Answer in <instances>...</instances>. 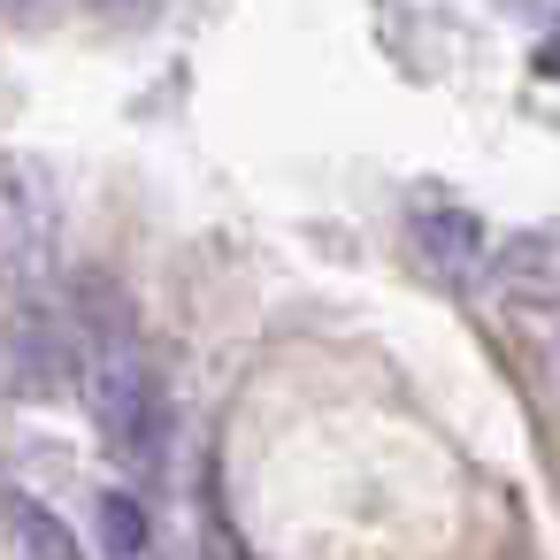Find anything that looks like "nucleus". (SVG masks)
Segmentation results:
<instances>
[{
  "instance_id": "7ed1b4c3",
  "label": "nucleus",
  "mask_w": 560,
  "mask_h": 560,
  "mask_svg": "<svg viewBox=\"0 0 560 560\" xmlns=\"http://www.w3.org/2000/svg\"><path fill=\"white\" fill-rule=\"evenodd\" d=\"M85 369H93V353H85V338L70 330L62 307L32 300V307H9V315H0V392H9V399L47 407V399H62Z\"/></svg>"
},
{
  "instance_id": "20e7f679",
  "label": "nucleus",
  "mask_w": 560,
  "mask_h": 560,
  "mask_svg": "<svg viewBox=\"0 0 560 560\" xmlns=\"http://www.w3.org/2000/svg\"><path fill=\"white\" fill-rule=\"evenodd\" d=\"M415 254L445 277V284H468L483 269V223L468 208H415Z\"/></svg>"
},
{
  "instance_id": "f257e3e1",
  "label": "nucleus",
  "mask_w": 560,
  "mask_h": 560,
  "mask_svg": "<svg viewBox=\"0 0 560 560\" xmlns=\"http://www.w3.org/2000/svg\"><path fill=\"white\" fill-rule=\"evenodd\" d=\"M85 407H93L101 453H108L131 483H162V468H170V384H162V369H154L131 338L93 346Z\"/></svg>"
},
{
  "instance_id": "423d86ee",
  "label": "nucleus",
  "mask_w": 560,
  "mask_h": 560,
  "mask_svg": "<svg viewBox=\"0 0 560 560\" xmlns=\"http://www.w3.org/2000/svg\"><path fill=\"white\" fill-rule=\"evenodd\" d=\"M93 529H101V552L108 560H139L147 552V506L131 499V491H101V506H93Z\"/></svg>"
},
{
  "instance_id": "f03ea898",
  "label": "nucleus",
  "mask_w": 560,
  "mask_h": 560,
  "mask_svg": "<svg viewBox=\"0 0 560 560\" xmlns=\"http://www.w3.org/2000/svg\"><path fill=\"white\" fill-rule=\"evenodd\" d=\"M55 246H62L55 170L32 154H0V292H16V307H32L47 292Z\"/></svg>"
},
{
  "instance_id": "39448f33",
  "label": "nucleus",
  "mask_w": 560,
  "mask_h": 560,
  "mask_svg": "<svg viewBox=\"0 0 560 560\" xmlns=\"http://www.w3.org/2000/svg\"><path fill=\"white\" fill-rule=\"evenodd\" d=\"M9 537H16V560H85L70 522L55 506H39L32 491H9Z\"/></svg>"
}]
</instances>
